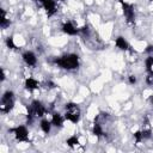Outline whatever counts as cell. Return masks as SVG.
<instances>
[{"instance_id":"6da1fadb","label":"cell","mask_w":153,"mask_h":153,"mask_svg":"<svg viewBox=\"0 0 153 153\" xmlns=\"http://www.w3.org/2000/svg\"><path fill=\"white\" fill-rule=\"evenodd\" d=\"M54 62H55L56 66H59L62 69L74 71V69H78L79 66H80V57H79L78 54L68 53V54H65L62 56L56 57L54 60Z\"/></svg>"},{"instance_id":"7a4b0ae2","label":"cell","mask_w":153,"mask_h":153,"mask_svg":"<svg viewBox=\"0 0 153 153\" xmlns=\"http://www.w3.org/2000/svg\"><path fill=\"white\" fill-rule=\"evenodd\" d=\"M47 110L43 103L38 99H35L31 102V104L27 106V122H32L36 118H43Z\"/></svg>"},{"instance_id":"3957f363","label":"cell","mask_w":153,"mask_h":153,"mask_svg":"<svg viewBox=\"0 0 153 153\" xmlns=\"http://www.w3.org/2000/svg\"><path fill=\"white\" fill-rule=\"evenodd\" d=\"M63 115H65L66 121L76 124L80 121V118H81V109H80V106L76 103L68 102L65 105V112H63Z\"/></svg>"},{"instance_id":"277c9868","label":"cell","mask_w":153,"mask_h":153,"mask_svg":"<svg viewBox=\"0 0 153 153\" xmlns=\"http://www.w3.org/2000/svg\"><path fill=\"white\" fill-rule=\"evenodd\" d=\"M16 105V94L13 91H5L0 100V111L2 114H10Z\"/></svg>"},{"instance_id":"5b68a950","label":"cell","mask_w":153,"mask_h":153,"mask_svg":"<svg viewBox=\"0 0 153 153\" xmlns=\"http://www.w3.org/2000/svg\"><path fill=\"white\" fill-rule=\"evenodd\" d=\"M8 133H11L14 139L18 142H29L30 137H29V130L25 126H17L13 127L11 129H8Z\"/></svg>"},{"instance_id":"8992f818","label":"cell","mask_w":153,"mask_h":153,"mask_svg":"<svg viewBox=\"0 0 153 153\" xmlns=\"http://www.w3.org/2000/svg\"><path fill=\"white\" fill-rule=\"evenodd\" d=\"M121 4V8H122V13L126 18L127 24L133 25L135 23V11H134V6L124 0H118Z\"/></svg>"},{"instance_id":"52a82bcc","label":"cell","mask_w":153,"mask_h":153,"mask_svg":"<svg viewBox=\"0 0 153 153\" xmlns=\"http://www.w3.org/2000/svg\"><path fill=\"white\" fill-rule=\"evenodd\" d=\"M35 1L43 7V10L45 11V14L48 17H53L57 11L55 0H35Z\"/></svg>"},{"instance_id":"ba28073f","label":"cell","mask_w":153,"mask_h":153,"mask_svg":"<svg viewBox=\"0 0 153 153\" xmlns=\"http://www.w3.org/2000/svg\"><path fill=\"white\" fill-rule=\"evenodd\" d=\"M22 59H23L24 63L27 65L29 67H33V66H36V63H37V56H36V54H35L33 51H31V50L24 51V53L22 54Z\"/></svg>"},{"instance_id":"9c48e42d","label":"cell","mask_w":153,"mask_h":153,"mask_svg":"<svg viewBox=\"0 0 153 153\" xmlns=\"http://www.w3.org/2000/svg\"><path fill=\"white\" fill-rule=\"evenodd\" d=\"M151 136H152L151 129H141V130H136L134 133V140H135L136 143L143 142V141L151 139Z\"/></svg>"},{"instance_id":"30bf717a","label":"cell","mask_w":153,"mask_h":153,"mask_svg":"<svg viewBox=\"0 0 153 153\" xmlns=\"http://www.w3.org/2000/svg\"><path fill=\"white\" fill-rule=\"evenodd\" d=\"M62 31L68 36H75L80 32V29H78L72 22H65L62 24Z\"/></svg>"},{"instance_id":"8fae6325","label":"cell","mask_w":153,"mask_h":153,"mask_svg":"<svg viewBox=\"0 0 153 153\" xmlns=\"http://www.w3.org/2000/svg\"><path fill=\"white\" fill-rule=\"evenodd\" d=\"M24 88H25L26 91H29V92H33V91H36V90L39 88V82H38L36 79L29 76V78H26L25 81H24Z\"/></svg>"},{"instance_id":"7c38bea8","label":"cell","mask_w":153,"mask_h":153,"mask_svg":"<svg viewBox=\"0 0 153 153\" xmlns=\"http://www.w3.org/2000/svg\"><path fill=\"white\" fill-rule=\"evenodd\" d=\"M51 123H53V126L54 127H56V128H62L63 127V124H65V121H66V118H65V115H62V114H60V112H54L53 115H51Z\"/></svg>"},{"instance_id":"4fadbf2b","label":"cell","mask_w":153,"mask_h":153,"mask_svg":"<svg viewBox=\"0 0 153 153\" xmlns=\"http://www.w3.org/2000/svg\"><path fill=\"white\" fill-rule=\"evenodd\" d=\"M115 45H116L120 50H122V51L129 50V48H130V45H129V43L127 42V39H126L124 37H122V36H118V37L115 39Z\"/></svg>"},{"instance_id":"5bb4252c","label":"cell","mask_w":153,"mask_h":153,"mask_svg":"<svg viewBox=\"0 0 153 153\" xmlns=\"http://www.w3.org/2000/svg\"><path fill=\"white\" fill-rule=\"evenodd\" d=\"M92 134H93L94 136H97V137H102V136L105 135L103 126H102V124L99 123V121H97V120H94V122H93V126H92Z\"/></svg>"},{"instance_id":"9a60e30c","label":"cell","mask_w":153,"mask_h":153,"mask_svg":"<svg viewBox=\"0 0 153 153\" xmlns=\"http://www.w3.org/2000/svg\"><path fill=\"white\" fill-rule=\"evenodd\" d=\"M10 25H11V20H10V18L7 17L6 11H5L4 8H1V10H0V27H1L2 30H5V29H7Z\"/></svg>"},{"instance_id":"2e32d148","label":"cell","mask_w":153,"mask_h":153,"mask_svg":"<svg viewBox=\"0 0 153 153\" xmlns=\"http://www.w3.org/2000/svg\"><path fill=\"white\" fill-rule=\"evenodd\" d=\"M51 127H53V123L51 121H48L47 118H42L41 122H39V128L44 133V134H49L51 131Z\"/></svg>"},{"instance_id":"e0dca14e","label":"cell","mask_w":153,"mask_h":153,"mask_svg":"<svg viewBox=\"0 0 153 153\" xmlns=\"http://www.w3.org/2000/svg\"><path fill=\"white\" fill-rule=\"evenodd\" d=\"M66 143H67V146L71 147L72 149H76V148L81 145V143H80V140H79V137H78L76 135L69 136V137L66 140Z\"/></svg>"},{"instance_id":"ac0fdd59","label":"cell","mask_w":153,"mask_h":153,"mask_svg":"<svg viewBox=\"0 0 153 153\" xmlns=\"http://www.w3.org/2000/svg\"><path fill=\"white\" fill-rule=\"evenodd\" d=\"M145 66H146V71L148 73V76L153 78V56H147L146 57Z\"/></svg>"},{"instance_id":"d6986e66","label":"cell","mask_w":153,"mask_h":153,"mask_svg":"<svg viewBox=\"0 0 153 153\" xmlns=\"http://www.w3.org/2000/svg\"><path fill=\"white\" fill-rule=\"evenodd\" d=\"M5 43H6V45H7V48H8V49H12V50H16V49H17V45H16L14 39H13V37H12V36L7 37V38H6V41H5Z\"/></svg>"},{"instance_id":"ffe728a7","label":"cell","mask_w":153,"mask_h":153,"mask_svg":"<svg viewBox=\"0 0 153 153\" xmlns=\"http://www.w3.org/2000/svg\"><path fill=\"white\" fill-rule=\"evenodd\" d=\"M146 53L148 54V56H153V45L152 44L146 47Z\"/></svg>"},{"instance_id":"44dd1931","label":"cell","mask_w":153,"mask_h":153,"mask_svg":"<svg viewBox=\"0 0 153 153\" xmlns=\"http://www.w3.org/2000/svg\"><path fill=\"white\" fill-rule=\"evenodd\" d=\"M128 80H129V84H131V85L136 84V76H135V75H129Z\"/></svg>"},{"instance_id":"7402d4cb","label":"cell","mask_w":153,"mask_h":153,"mask_svg":"<svg viewBox=\"0 0 153 153\" xmlns=\"http://www.w3.org/2000/svg\"><path fill=\"white\" fill-rule=\"evenodd\" d=\"M0 76H1V81H5V79H6V73H5V69H4V68L0 69Z\"/></svg>"},{"instance_id":"603a6c76","label":"cell","mask_w":153,"mask_h":153,"mask_svg":"<svg viewBox=\"0 0 153 153\" xmlns=\"http://www.w3.org/2000/svg\"><path fill=\"white\" fill-rule=\"evenodd\" d=\"M152 105H153V97H152Z\"/></svg>"},{"instance_id":"cb8c5ba5","label":"cell","mask_w":153,"mask_h":153,"mask_svg":"<svg viewBox=\"0 0 153 153\" xmlns=\"http://www.w3.org/2000/svg\"><path fill=\"white\" fill-rule=\"evenodd\" d=\"M59 1H66V0H59Z\"/></svg>"}]
</instances>
